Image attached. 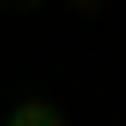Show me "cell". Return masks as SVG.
Masks as SVG:
<instances>
[{
	"mask_svg": "<svg viewBox=\"0 0 126 126\" xmlns=\"http://www.w3.org/2000/svg\"><path fill=\"white\" fill-rule=\"evenodd\" d=\"M15 8H45V0H15Z\"/></svg>",
	"mask_w": 126,
	"mask_h": 126,
	"instance_id": "3957f363",
	"label": "cell"
},
{
	"mask_svg": "<svg viewBox=\"0 0 126 126\" xmlns=\"http://www.w3.org/2000/svg\"><path fill=\"white\" fill-rule=\"evenodd\" d=\"M8 126H74V119H67V111H59L52 96H22V104L8 111Z\"/></svg>",
	"mask_w": 126,
	"mask_h": 126,
	"instance_id": "6da1fadb",
	"label": "cell"
},
{
	"mask_svg": "<svg viewBox=\"0 0 126 126\" xmlns=\"http://www.w3.org/2000/svg\"><path fill=\"white\" fill-rule=\"evenodd\" d=\"M67 8H74V15H104V0H67Z\"/></svg>",
	"mask_w": 126,
	"mask_h": 126,
	"instance_id": "7a4b0ae2",
	"label": "cell"
}]
</instances>
